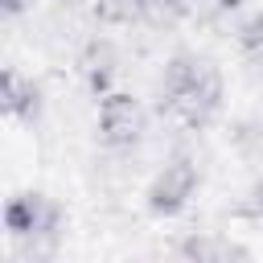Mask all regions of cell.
<instances>
[{"label":"cell","mask_w":263,"mask_h":263,"mask_svg":"<svg viewBox=\"0 0 263 263\" xmlns=\"http://www.w3.org/2000/svg\"><path fill=\"white\" fill-rule=\"evenodd\" d=\"M136 4H140V0H136Z\"/></svg>","instance_id":"obj_14"},{"label":"cell","mask_w":263,"mask_h":263,"mask_svg":"<svg viewBox=\"0 0 263 263\" xmlns=\"http://www.w3.org/2000/svg\"><path fill=\"white\" fill-rule=\"evenodd\" d=\"M234 148H238L242 156L259 160V156H263V119H247V123H238V127H234Z\"/></svg>","instance_id":"obj_8"},{"label":"cell","mask_w":263,"mask_h":263,"mask_svg":"<svg viewBox=\"0 0 263 263\" xmlns=\"http://www.w3.org/2000/svg\"><path fill=\"white\" fill-rule=\"evenodd\" d=\"M4 107H8L12 115H33V111H37V86L8 70V74H4Z\"/></svg>","instance_id":"obj_6"},{"label":"cell","mask_w":263,"mask_h":263,"mask_svg":"<svg viewBox=\"0 0 263 263\" xmlns=\"http://www.w3.org/2000/svg\"><path fill=\"white\" fill-rule=\"evenodd\" d=\"M238 45L251 62H263V12H255L238 25Z\"/></svg>","instance_id":"obj_9"},{"label":"cell","mask_w":263,"mask_h":263,"mask_svg":"<svg viewBox=\"0 0 263 263\" xmlns=\"http://www.w3.org/2000/svg\"><path fill=\"white\" fill-rule=\"evenodd\" d=\"M197 189V168L193 160L177 156V160H164V168L152 177V189H148V205L156 214H177Z\"/></svg>","instance_id":"obj_2"},{"label":"cell","mask_w":263,"mask_h":263,"mask_svg":"<svg viewBox=\"0 0 263 263\" xmlns=\"http://www.w3.org/2000/svg\"><path fill=\"white\" fill-rule=\"evenodd\" d=\"M251 210H255V214H263V185H255V189H251Z\"/></svg>","instance_id":"obj_11"},{"label":"cell","mask_w":263,"mask_h":263,"mask_svg":"<svg viewBox=\"0 0 263 263\" xmlns=\"http://www.w3.org/2000/svg\"><path fill=\"white\" fill-rule=\"evenodd\" d=\"M78 62H82V74H86V82H90L95 90H107V86H111V78L119 74V49H115L107 37L86 41Z\"/></svg>","instance_id":"obj_5"},{"label":"cell","mask_w":263,"mask_h":263,"mask_svg":"<svg viewBox=\"0 0 263 263\" xmlns=\"http://www.w3.org/2000/svg\"><path fill=\"white\" fill-rule=\"evenodd\" d=\"M218 103H222V82H218V74H214V70H205L189 90H181V95L164 99V107H168L185 127H205V123L214 119Z\"/></svg>","instance_id":"obj_3"},{"label":"cell","mask_w":263,"mask_h":263,"mask_svg":"<svg viewBox=\"0 0 263 263\" xmlns=\"http://www.w3.org/2000/svg\"><path fill=\"white\" fill-rule=\"evenodd\" d=\"M4 8H8V12H21V8H25V0H4Z\"/></svg>","instance_id":"obj_12"},{"label":"cell","mask_w":263,"mask_h":263,"mask_svg":"<svg viewBox=\"0 0 263 263\" xmlns=\"http://www.w3.org/2000/svg\"><path fill=\"white\" fill-rule=\"evenodd\" d=\"M99 127L111 148H132L144 132V111L132 95H107L99 107Z\"/></svg>","instance_id":"obj_4"},{"label":"cell","mask_w":263,"mask_h":263,"mask_svg":"<svg viewBox=\"0 0 263 263\" xmlns=\"http://www.w3.org/2000/svg\"><path fill=\"white\" fill-rule=\"evenodd\" d=\"M189 12V0H140V16L152 29H173Z\"/></svg>","instance_id":"obj_7"},{"label":"cell","mask_w":263,"mask_h":263,"mask_svg":"<svg viewBox=\"0 0 263 263\" xmlns=\"http://www.w3.org/2000/svg\"><path fill=\"white\" fill-rule=\"evenodd\" d=\"M136 12H140V4H132V0H99L95 4V16L103 25H127Z\"/></svg>","instance_id":"obj_10"},{"label":"cell","mask_w":263,"mask_h":263,"mask_svg":"<svg viewBox=\"0 0 263 263\" xmlns=\"http://www.w3.org/2000/svg\"><path fill=\"white\" fill-rule=\"evenodd\" d=\"M8 230L21 242H45V247H53V238H58V210H53V201H45L41 193L12 197V205H8Z\"/></svg>","instance_id":"obj_1"},{"label":"cell","mask_w":263,"mask_h":263,"mask_svg":"<svg viewBox=\"0 0 263 263\" xmlns=\"http://www.w3.org/2000/svg\"><path fill=\"white\" fill-rule=\"evenodd\" d=\"M62 4H78V0H62Z\"/></svg>","instance_id":"obj_13"}]
</instances>
